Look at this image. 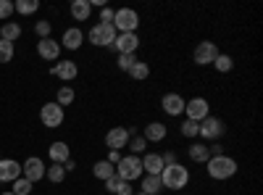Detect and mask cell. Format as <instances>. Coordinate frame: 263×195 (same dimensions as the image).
Masks as SVG:
<instances>
[{"label": "cell", "mask_w": 263, "mask_h": 195, "mask_svg": "<svg viewBox=\"0 0 263 195\" xmlns=\"http://www.w3.org/2000/svg\"><path fill=\"white\" fill-rule=\"evenodd\" d=\"M224 132H227V127H224L221 119H218V116H205L200 121V132H197V135H200L203 140H218Z\"/></svg>", "instance_id": "cell-11"}, {"label": "cell", "mask_w": 263, "mask_h": 195, "mask_svg": "<svg viewBox=\"0 0 263 195\" xmlns=\"http://www.w3.org/2000/svg\"><path fill=\"white\" fill-rule=\"evenodd\" d=\"M21 37V27L16 21H6L3 27H0V40H8V42H16Z\"/></svg>", "instance_id": "cell-26"}, {"label": "cell", "mask_w": 263, "mask_h": 195, "mask_svg": "<svg viewBox=\"0 0 263 195\" xmlns=\"http://www.w3.org/2000/svg\"><path fill=\"white\" fill-rule=\"evenodd\" d=\"M3 195H13V192H11V190H8V192H3Z\"/></svg>", "instance_id": "cell-45"}, {"label": "cell", "mask_w": 263, "mask_h": 195, "mask_svg": "<svg viewBox=\"0 0 263 195\" xmlns=\"http://www.w3.org/2000/svg\"><path fill=\"white\" fill-rule=\"evenodd\" d=\"M137 61H140L137 56H119V69L129 74V69H132V66H135V63H137Z\"/></svg>", "instance_id": "cell-36"}, {"label": "cell", "mask_w": 263, "mask_h": 195, "mask_svg": "<svg viewBox=\"0 0 263 195\" xmlns=\"http://www.w3.org/2000/svg\"><path fill=\"white\" fill-rule=\"evenodd\" d=\"M50 29H53V27H50V21H37V24H34V32H37L42 40H48V37H50Z\"/></svg>", "instance_id": "cell-37"}, {"label": "cell", "mask_w": 263, "mask_h": 195, "mask_svg": "<svg viewBox=\"0 0 263 195\" xmlns=\"http://www.w3.org/2000/svg\"><path fill=\"white\" fill-rule=\"evenodd\" d=\"M184 98L179 95V93H166L163 98H161V108L168 114V116H182L184 114Z\"/></svg>", "instance_id": "cell-13"}, {"label": "cell", "mask_w": 263, "mask_h": 195, "mask_svg": "<svg viewBox=\"0 0 263 195\" xmlns=\"http://www.w3.org/2000/svg\"><path fill=\"white\" fill-rule=\"evenodd\" d=\"M218 56V45L211 40H203L195 45V53H192V61L197 63V66H208V63H213Z\"/></svg>", "instance_id": "cell-7"}, {"label": "cell", "mask_w": 263, "mask_h": 195, "mask_svg": "<svg viewBox=\"0 0 263 195\" xmlns=\"http://www.w3.org/2000/svg\"><path fill=\"white\" fill-rule=\"evenodd\" d=\"M45 177H48L53 185L63 182V177H66V169H63V164H50V166H45Z\"/></svg>", "instance_id": "cell-31"}, {"label": "cell", "mask_w": 263, "mask_h": 195, "mask_svg": "<svg viewBox=\"0 0 263 195\" xmlns=\"http://www.w3.org/2000/svg\"><path fill=\"white\" fill-rule=\"evenodd\" d=\"M142 192H145V195H158V192H163V182H161V177H156V174H145V177H142Z\"/></svg>", "instance_id": "cell-23"}, {"label": "cell", "mask_w": 263, "mask_h": 195, "mask_svg": "<svg viewBox=\"0 0 263 195\" xmlns=\"http://www.w3.org/2000/svg\"><path fill=\"white\" fill-rule=\"evenodd\" d=\"M208 153H211V156H224V145H218V143H213V145L208 148Z\"/></svg>", "instance_id": "cell-42"}, {"label": "cell", "mask_w": 263, "mask_h": 195, "mask_svg": "<svg viewBox=\"0 0 263 195\" xmlns=\"http://www.w3.org/2000/svg\"><path fill=\"white\" fill-rule=\"evenodd\" d=\"M166 135H168V127H166L163 121H150V124L145 127V132H142V137H145L147 143H163Z\"/></svg>", "instance_id": "cell-18"}, {"label": "cell", "mask_w": 263, "mask_h": 195, "mask_svg": "<svg viewBox=\"0 0 263 195\" xmlns=\"http://www.w3.org/2000/svg\"><path fill=\"white\" fill-rule=\"evenodd\" d=\"M63 169H66V174H69V171H74V169H77L74 158H69V161H66V164H63Z\"/></svg>", "instance_id": "cell-43"}, {"label": "cell", "mask_w": 263, "mask_h": 195, "mask_svg": "<svg viewBox=\"0 0 263 195\" xmlns=\"http://www.w3.org/2000/svg\"><path fill=\"white\" fill-rule=\"evenodd\" d=\"M161 182L166 190H184L190 182V169H184L182 164H168L161 171Z\"/></svg>", "instance_id": "cell-2"}, {"label": "cell", "mask_w": 263, "mask_h": 195, "mask_svg": "<svg viewBox=\"0 0 263 195\" xmlns=\"http://www.w3.org/2000/svg\"><path fill=\"white\" fill-rule=\"evenodd\" d=\"M48 153H50V158H53V164H66L71 158V150H69V145L66 143H53L50 148H48Z\"/></svg>", "instance_id": "cell-21"}, {"label": "cell", "mask_w": 263, "mask_h": 195, "mask_svg": "<svg viewBox=\"0 0 263 195\" xmlns=\"http://www.w3.org/2000/svg\"><path fill=\"white\" fill-rule=\"evenodd\" d=\"M11 58H13V42L0 40V63H11Z\"/></svg>", "instance_id": "cell-35"}, {"label": "cell", "mask_w": 263, "mask_h": 195, "mask_svg": "<svg viewBox=\"0 0 263 195\" xmlns=\"http://www.w3.org/2000/svg\"><path fill=\"white\" fill-rule=\"evenodd\" d=\"M142 169H145V174H156L161 177V171H163V158L161 153H153V150H147V153H142Z\"/></svg>", "instance_id": "cell-17"}, {"label": "cell", "mask_w": 263, "mask_h": 195, "mask_svg": "<svg viewBox=\"0 0 263 195\" xmlns=\"http://www.w3.org/2000/svg\"><path fill=\"white\" fill-rule=\"evenodd\" d=\"M90 13H92L90 0H74V3H71V16L77 21H87V19H90Z\"/></svg>", "instance_id": "cell-22"}, {"label": "cell", "mask_w": 263, "mask_h": 195, "mask_svg": "<svg viewBox=\"0 0 263 195\" xmlns=\"http://www.w3.org/2000/svg\"><path fill=\"white\" fill-rule=\"evenodd\" d=\"M179 132H182V137H197V132H200V124L184 119V124L179 127Z\"/></svg>", "instance_id": "cell-34"}, {"label": "cell", "mask_w": 263, "mask_h": 195, "mask_svg": "<svg viewBox=\"0 0 263 195\" xmlns=\"http://www.w3.org/2000/svg\"><path fill=\"white\" fill-rule=\"evenodd\" d=\"M116 34L119 32L114 29V24H95L87 37H90V42H92V45H98V48H111Z\"/></svg>", "instance_id": "cell-5"}, {"label": "cell", "mask_w": 263, "mask_h": 195, "mask_svg": "<svg viewBox=\"0 0 263 195\" xmlns=\"http://www.w3.org/2000/svg\"><path fill=\"white\" fill-rule=\"evenodd\" d=\"M105 161H108V164H114V166H116V164L121 161V153H119V150H108V158H105Z\"/></svg>", "instance_id": "cell-41"}, {"label": "cell", "mask_w": 263, "mask_h": 195, "mask_svg": "<svg viewBox=\"0 0 263 195\" xmlns=\"http://www.w3.org/2000/svg\"><path fill=\"white\" fill-rule=\"evenodd\" d=\"M21 177V164L13 158H0V182H16Z\"/></svg>", "instance_id": "cell-14"}, {"label": "cell", "mask_w": 263, "mask_h": 195, "mask_svg": "<svg viewBox=\"0 0 263 195\" xmlns=\"http://www.w3.org/2000/svg\"><path fill=\"white\" fill-rule=\"evenodd\" d=\"M137 27H140V13H137L135 8H119V11L114 13V29H116L119 34H124V32H137Z\"/></svg>", "instance_id": "cell-4"}, {"label": "cell", "mask_w": 263, "mask_h": 195, "mask_svg": "<svg viewBox=\"0 0 263 195\" xmlns=\"http://www.w3.org/2000/svg\"><path fill=\"white\" fill-rule=\"evenodd\" d=\"M132 135H135V129H132V127H114V129H108L105 148L108 150H119V153H121V148H126Z\"/></svg>", "instance_id": "cell-6"}, {"label": "cell", "mask_w": 263, "mask_h": 195, "mask_svg": "<svg viewBox=\"0 0 263 195\" xmlns=\"http://www.w3.org/2000/svg\"><path fill=\"white\" fill-rule=\"evenodd\" d=\"M116 177H121L124 182H135V180H140L142 177V161H140V156H121V161L116 164Z\"/></svg>", "instance_id": "cell-3"}, {"label": "cell", "mask_w": 263, "mask_h": 195, "mask_svg": "<svg viewBox=\"0 0 263 195\" xmlns=\"http://www.w3.org/2000/svg\"><path fill=\"white\" fill-rule=\"evenodd\" d=\"M13 13V0H0V19H11Z\"/></svg>", "instance_id": "cell-38"}, {"label": "cell", "mask_w": 263, "mask_h": 195, "mask_svg": "<svg viewBox=\"0 0 263 195\" xmlns=\"http://www.w3.org/2000/svg\"><path fill=\"white\" fill-rule=\"evenodd\" d=\"M92 174H95L98 180L105 182V180H111V177L116 174V166H114V164H108V161H98V164L92 166Z\"/></svg>", "instance_id": "cell-25"}, {"label": "cell", "mask_w": 263, "mask_h": 195, "mask_svg": "<svg viewBox=\"0 0 263 195\" xmlns=\"http://www.w3.org/2000/svg\"><path fill=\"white\" fill-rule=\"evenodd\" d=\"M40 121H42V127H48V129H55V127H61L63 124V108L53 100V103H45L40 108Z\"/></svg>", "instance_id": "cell-9"}, {"label": "cell", "mask_w": 263, "mask_h": 195, "mask_svg": "<svg viewBox=\"0 0 263 195\" xmlns=\"http://www.w3.org/2000/svg\"><path fill=\"white\" fill-rule=\"evenodd\" d=\"M119 56H135L137 48H140V37L137 32H124V34H116L114 45H111Z\"/></svg>", "instance_id": "cell-8"}, {"label": "cell", "mask_w": 263, "mask_h": 195, "mask_svg": "<svg viewBox=\"0 0 263 195\" xmlns=\"http://www.w3.org/2000/svg\"><path fill=\"white\" fill-rule=\"evenodd\" d=\"M105 190L111 192V195H135V190H132L129 182H124L121 177H111V180H105Z\"/></svg>", "instance_id": "cell-20"}, {"label": "cell", "mask_w": 263, "mask_h": 195, "mask_svg": "<svg viewBox=\"0 0 263 195\" xmlns=\"http://www.w3.org/2000/svg\"><path fill=\"white\" fill-rule=\"evenodd\" d=\"M37 53H40V58H45V61H58V56H61V42H55L53 37L40 40V42H37Z\"/></svg>", "instance_id": "cell-16"}, {"label": "cell", "mask_w": 263, "mask_h": 195, "mask_svg": "<svg viewBox=\"0 0 263 195\" xmlns=\"http://www.w3.org/2000/svg\"><path fill=\"white\" fill-rule=\"evenodd\" d=\"M187 153H190V161H195V164H205V161L211 158L208 148H205L203 143H192V145L187 148Z\"/></svg>", "instance_id": "cell-24"}, {"label": "cell", "mask_w": 263, "mask_h": 195, "mask_svg": "<svg viewBox=\"0 0 263 195\" xmlns=\"http://www.w3.org/2000/svg\"><path fill=\"white\" fill-rule=\"evenodd\" d=\"M50 74H53V77H58V79H66V82H71V79H74V77L79 74V66H77L74 61H58L55 66L50 69Z\"/></svg>", "instance_id": "cell-19"}, {"label": "cell", "mask_w": 263, "mask_h": 195, "mask_svg": "<svg viewBox=\"0 0 263 195\" xmlns=\"http://www.w3.org/2000/svg\"><path fill=\"white\" fill-rule=\"evenodd\" d=\"M21 174H24V180H29L34 185V182H40L42 177H45V164H42L37 156H32V158H27L24 164H21Z\"/></svg>", "instance_id": "cell-12"}, {"label": "cell", "mask_w": 263, "mask_h": 195, "mask_svg": "<svg viewBox=\"0 0 263 195\" xmlns=\"http://www.w3.org/2000/svg\"><path fill=\"white\" fill-rule=\"evenodd\" d=\"M161 158H163V166L177 164V153H174V150H168V153H161Z\"/></svg>", "instance_id": "cell-40"}, {"label": "cell", "mask_w": 263, "mask_h": 195, "mask_svg": "<svg viewBox=\"0 0 263 195\" xmlns=\"http://www.w3.org/2000/svg\"><path fill=\"white\" fill-rule=\"evenodd\" d=\"M208 111H211V105H208V100L200 98V95H197V98H190V100L184 103V114H187L190 121H197V124H200L205 116H211Z\"/></svg>", "instance_id": "cell-10"}, {"label": "cell", "mask_w": 263, "mask_h": 195, "mask_svg": "<svg viewBox=\"0 0 263 195\" xmlns=\"http://www.w3.org/2000/svg\"><path fill=\"white\" fill-rule=\"evenodd\" d=\"M129 77H132V79H137V82H145V79L150 77V63H145V61H137L135 66L129 69Z\"/></svg>", "instance_id": "cell-27"}, {"label": "cell", "mask_w": 263, "mask_h": 195, "mask_svg": "<svg viewBox=\"0 0 263 195\" xmlns=\"http://www.w3.org/2000/svg\"><path fill=\"white\" fill-rule=\"evenodd\" d=\"M126 148L132 150V156H140V153H145V148H147V140L142 137V135H132L129 137V143H126Z\"/></svg>", "instance_id": "cell-30"}, {"label": "cell", "mask_w": 263, "mask_h": 195, "mask_svg": "<svg viewBox=\"0 0 263 195\" xmlns=\"http://www.w3.org/2000/svg\"><path fill=\"white\" fill-rule=\"evenodd\" d=\"M74 90L69 87V84H63V87H58V95H55V103L63 108V105H69V103H74Z\"/></svg>", "instance_id": "cell-32"}, {"label": "cell", "mask_w": 263, "mask_h": 195, "mask_svg": "<svg viewBox=\"0 0 263 195\" xmlns=\"http://www.w3.org/2000/svg\"><path fill=\"white\" fill-rule=\"evenodd\" d=\"M37 8H40V0H16V3H13V11L21 13V16H29Z\"/></svg>", "instance_id": "cell-28"}, {"label": "cell", "mask_w": 263, "mask_h": 195, "mask_svg": "<svg viewBox=\"0 0 263 195\" xmlns=\"http://www.w3.org/2000/svg\"><path fill=\"white\" fill-rule=\"evenodd\" d=\"M213 69H216V72H221V74H229V72L234 69V61H232V56H227V53H218V56H216V61H213Z\"/></svg>", "instance_id": "cell-29"}, {"label": "cell", "mask_w": 263, "mask_h": 195, "mask_svg": "<svg viewBox=\"0 0 263 195\" xmlns=\"http://www.w3.org/2000/svg\"><path fill=\"white\" fill-rule=\"evenodd\" d=\"M82 42H84V32L79 27H71V29H66L63 37H61V48L66 50H79L82 48Z\"/></svg>", "instance_id": "cell-15"}, {"label": "cell", "mask_w": 263, "mask_h": 195, "mask_svg": "<svg viewBox=\"0 0 263 195\" xmlns=\"http://www.w3.org/2000/svg\"><path fill=\"white\" fill-rule=\"evenodd\" d=\"M205 166H208V174H211V180H232L234 174H237V161L234 158H229L227 153L224 156H211L208 161H205Z\"/></svg>", "instance_id": "cell-1"}, {"label": "cell", "mask_w": 263, "mask_h": 195, "mask_svg": "<svg viewBox=\"0 0 263 195\" xmlns=\"http://www.w3.org/2000/svg\"><path fill=\"white\" fill-rule=\"evenodd\" d=\"M32 187H34V185H32L29 180L18 177V180L13 182V190H11V192H13V195H32Z\"/></svg>", "instance_id": "cell-33"}, {"label": "cell", "mask_w": 263, "mask_h": 195, "mask_svg": "<svg viewBox=\"0 0 263 195\" xmlns=\"http://www.w3.org/2000/svg\"><path fill=\"white\" fill-rule=\"evenodd\" d=\"M114 8H108V6H103V11H100V24H114Z\"/></svg>", "instance_id": "cell-39"}, {"label": "cell", "mask_w": 263, "mask_h": 195, "mask_svg": "<svg viewBox=\"0 0 263 195\" xmlns=\"http://www.w3.org/2000/svg\"><path fill=\"white\" fill-rule=\"evenodd\" d=\"M135 195H145V192H142V190H137V192H135Z\"/></svg>", "instance_id": "cell-44"}]
</instances>
